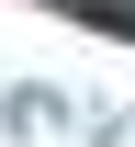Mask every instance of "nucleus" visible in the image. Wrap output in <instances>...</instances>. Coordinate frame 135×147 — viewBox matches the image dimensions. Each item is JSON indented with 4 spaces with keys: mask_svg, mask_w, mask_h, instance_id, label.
Returning a JSON list of instances; mask_svg holds the SVG:
<instances>
[{
    "mask_svg": "<svg viewBox=\"0 0 135 147\" xmlns=\"http://www.w3.org/2000/svg\"><path fill=\"white\" fill-rule=\"evenodd\" d=\"M57 11H79V23H101V34H135V11H124V0H57Z\"/></svg>",
    "mask_w": 135,
    "mask_h": 147,
    "instance_id": "nucleus-1",
    "label": "nucleus"
}]
</instances>
